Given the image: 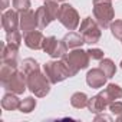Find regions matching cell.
<instances>
[{
  "label": "cell",
  "instance_id": "obj_1",
  "mask_svg": "<svg viewBox=\"0 0 122 122\" xmlns=\"http://www.w3.org/2000/svg\"><path fill=\"white\" fill-rule=\"evenodd\" d=\"M45 71H46V73H47V76L50 78L52 82L62 81V79H65L66 76L71 75L66 63H53V62H50V63H46Z\"/></svg>",
  "mask_w": 122,
  "mask_h": 122
},
{
  "label": "cell",
  "instance_id": "obj_2",
  "mask_svg": "<svg viewBox=\"0 0 122 122\" xmlns=\"http://www.w3.org/2000/svg\"><path fill=\"white\" fill-rule=\"evenodd\" d=\"M65 60L69 63V65H68L69 72H71V68H73V73H75L78 69L85 68V66L88 65L86 55H85V52H82V50H75V52H72ZM71 75H72V72H71Z\"/></svg>",
  "mask_w": 122,
  "mask_h": 122
},
{
  "label": "cell",
  "instance_id": "obj_3",
  "mask_svg": "<svg viewBox=\"0 0 122 122\" xmlns=\"http://www.w3.org/2000/svg\"><path fill=\"white\" fill-rule=\"evenodd\" d=\"M81 32H82V36H83L86 43H95L101 36V32L98 30V27L95 26V23L89 17L82 23V30Z\"/></svg>",
  "mask_w": 122,
  "mask_h": 122
},
{
  "label": "cell",
  "instance_id": "obj_4",
  "mask_svg": "<svg viewBox=\"0 0 122 122\" xmlns=\"http://www.w3.org/2000/svg\"><path fill=\"white\" fill-rule=\"evenodd\" d=\"M29 86H30V89L35 92V93H37L39 96H43L45 93H47V91H49V86H47V82L42 78V75H39V73H33V75H30L29 76Z\"/></svg>",
  "mask_w": 122,
  "mask_h": 122
},
{
  "label": "cell",
  "instance_id": "obj_5",
  "mask_svg": "<svg viewBox=\"0 0 122 122\" xmlns=\"http://www.w3.org/2000/svg\"><path fill=\"white\" fill-rule=\"evenodd\" d=\"M43 49L50 55V56H60L62 53H65V45L62 42L56 40L55 37H49L43 40Z\"/></svg>",
  "mask_w": 122,
  "mask_h": 122
},
{
  "label": "cell",
  "instance_id": "obj_6",
  "mask_svg": "<svg viewBox=\"0 0 122 122\" xmlns=\"http://www.w3.org/2000/svg\"><path fill=\"white\" fill-rule=\"evenodd\" d=\"M59 17H60V22H62L68 29H69V19H72L73 22L78 23V15L72 9V6H69V5H63L62 6V9L59 10Z\"/></svg>",
  "mask_w": 122,
  "mask_h": 122
},
{
  "label": "cell",
  "instance_id": "obj_7",
  "mask_svg": "<svg viewBox=\"0 0 122 122\" xmlns=\"http://www.w3.org/2000/svg\"><path fill=\"white\" fill-rule=\"evenodd\" d=\"M6 78H10V83H6V86H9L7 89H12L17 93L25 91V79L20 73H12L10 72V76H3V79H6Z\"/></svg>",
  "mask_w": 122,
  "mask_h": 122
},
{
  "label": "cell",
  "instance_id": "obj_8",
  "mask_svg": "<svg viewBox=\"0 0 122 122\" xmlns=\"http://www.w3.org/2000/svg\"><path fill=\"white\" fill-rule=\"evenodd\" d=\"M106 78H108V76L105 75V72H103L102 69H95V71H91V72L88 73V83L92 85V86L99 88V86H102V85L105 83Z\"/></svg>",
  "mask_w": 122,
  "mask_h": 122
},
{
  "label": "cell",
  "instance_id": "obj_9",
  "mask_svg": "<svg viewBox=\"0 0 122 122\" xmlns=\"http://www.w3.org/2000/svg\"><path fill=\"white\" fill-rule=\"evenodd\" d=\"M3 26L7 32H15L16 26H17V16L15 12L9 10L7 13L3 15Z\"/></svg>",
  "mask_w": 122,
  "mask_h": 122
},
{
  "label": "cell",
  "instance_id": "obj_10",
  "mask_svg": "<svg viewBox=\"0 0 122 122\" xmlns=\"http://www.w3.org/2000/svg\"><path fill=\"white\" fill-rule=\"evenodd\" d=\"M42 40L43 39H42L40 32H32V33L26 35V45L29 47H32V49H39L42 46V43H43Z\"/></svg>",
  "mask_w": 122,
  "mask_h": 122
},
{
  "label": "cell",
  "instance_id": "obj_11",
  "mask_svg": "<svg viewBox=\"0 0 122 122\" xmlns=\"http://www.w3.org/2000/svg\"><path fill=\"white\" fill-rule=\"evenodd\" d=\"M32 17H33V13H32V12H25V13L22 15V29H23L25 32L32 30V29L36 26V23H37L36 19L29 20V19H32Z\"/></svg>",
  "mask_w": 122,
  "mask_h": 122
},
{
  "label": "cell",
  "instance_id": "obj_12",
  "mask_svg": "<svg viewBox=\"0 0 122 122\" xmlns=\"http://www.w3.org/2000/svg\"><path fill=\"white\" fill-rule=\"evenodd\" d=\"M102 93H103V92H102ZM103 96H105L108 101H111V99H115V98L122 96V91L119 89V86H116V85H111V86L105 91Z\"/></svg>",
  "mask_w": 122,
  "mask_h": 122
},
{
  "label": "cell",
  "instance_id": "obj_13",
  "mask_svg": "<svg viewBox=\"0 0 122 122\" xmlns=\"http://www.w3.org/2000/svg\"><path fill=\"white\" fill-rule=\"evenodd\" d=\"M3 106L6 109H13V108H17L19 106V102L15 96H10V95H6L5 99H3Z\"/></svg>",
  "mask_w": 122,
  "mask_h": 122
},
{
  "label": "cell",
  "instance_id": "obj_14",
  "mask_svg": "<svg viewBox=\"0 0 122 122\" xmlns=\"http://www.w3.org/2000/svg\"><path fill=\"white\" fill-rule=\"evenodd\" d=\"M101 69L105 72V75H106L108 78H111V75H113V72H115V66H113V63L111 62V60H108V59L102 62Z\"/></svg>",
  "mask_w": 122,
  "mask_h": 122
},
{
  "label": "cell",
  "instance_id": "obj_15",
  "mask_svg": "<svg viewBox=\"0 0 122 122\" xmlns=\"http://www.w3.org/2000/svg\"><path fill=\"white\" fill-rule=\"evenodd\" d=\"M72 105L76 106V108L85 106V105H86V96H85L83 93H76V95H73V98H72Z\"/></svg>",
  "mask_w": 122,
  "mask_h": 122
},
{
  "label": "cell",
  "instance_id": "obj_16",
  "mask_svg": "<svg viewBox=\"0 0 122 122\" xmlns=\"http://www.w3.org/2000/svg\"><path fill=\"white\" fill-rule=\"evenodd\" d=\"M33 108H35V99H32V98L25 99V101H23V103L20 105L22 112H30Z\"/></svg>",
  "mask_w": 122,
  "mask_h": 122
},
{
  "label": "cell",
  "instance_id": "obj_17",
  "mask_svg": "<svg viewBox=\"0 0 122 122\" xmlns=\"http://www.w3.org/2000/svg\"><path fill=\"white\" fill-rule=\"evenodd\" d=\"M66 39H71V40H72L71 43H68L69 46H76V45H81V43H82V37H81V36H78V35H75V33L68 35V36H66Z\"/></svg>",
  "mask_w": 122,
  "mask_h": 122
},
{
  "label": "cell",
  "instance_id": "obj_18",
  "mask_svg": "<svg viewBox=\"0 0 122 122\" xmlns=\"http://www.w3.org/2000/svg\"><path fill=\"white\" fill-rule=\"evenodd\" d=\"M112 33H113L116 37L122 39V22H116V23L112 26Z\"/></svg>",
  "mask_w": 122,
  "mask_h": 122
},
{
  "label": "cell",
  "instance_id": "obj_19",
  "mask_svg": "<svg viewBox=\"0 0 122 122\" xmlns=\"http://www.w3.org/2000/svg\"><path fill=\"white\" fill-rule=\"evenodd\" d=\"M13 5H15V7H17L20 10H25L29 7V0H13Z\"/></svg>",
  "mask_w": 122,
  "mask_h": 122
},
{
  "label": "cell",
  "instance_id": "obj_20",
  "mask_svg": "<svg viewBox=\"0 0 122 122\" xmlns=\"http://www.w3.org/2000/svg\"><path fill=\"white\" fill-rule=\"evenodd\" d=\"M27 63H32V59L25 60V63H23V69H25L26 72H29V69H27ZM30 69H32V71H37V63H33V65L30 66Z\"/></svg>",
  "mask_w": 122,
  "mask_h": 122
},
{
  "label": "cell",
  "instance_id": "obj_21",
  "mask_svg": "<svg viewBox=\"0 0 122 122\" xmlns=\"http://www.w3.org/2000/svg\"><path fill=\"white\" fill-rule=\"evenodd\" d=\"M111 111L115 113V112H122V103H113L111 106Z\"/></svg>",
  "mask_w": 122,
  "mask_h": 122
}]
</instances>
